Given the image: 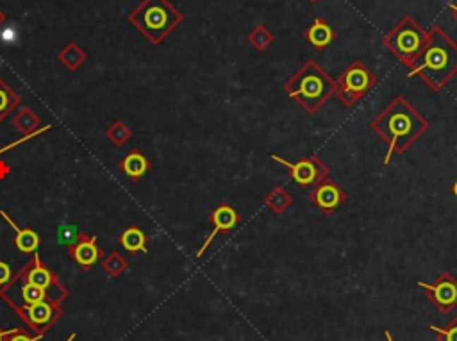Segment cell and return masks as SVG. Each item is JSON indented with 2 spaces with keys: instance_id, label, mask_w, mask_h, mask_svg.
<instances>
[{
  "instance_id": "6da1fadb",
  "label": "cell",
  "mask_w": 457,
  "mask_h": 341,
  "mask_svg": "<svg viewBox=\"0 0 457 341\" xmlns=\"http://www.w3.org/2000/svg\"><path fill=\"white\" fill-rule=\"evenodd\" d=\"M370 129L388 143V152L384 157V165H388L393 154H404L420 136L425 135V130L429 129V120L413 104H409L408 99L396 95L370 122Z\"/></svg>"
},
{
  "instance_id": "7a4b0ae2",
  "label": "cell",
  "mask_w": 457,
  "mask_h": 341,
  "mask_svg": "<svg viewBox=\"0 0 457 341\" xmlns=\"http://www.w3.org/2000/svg\"><path fill=\"white\" fill-rule=\"evenodd\" d=\"M457 75V43L434 25L427 31L425 43L408 68V77H420L429 89L441 92Z\"/></svg>"
},
{
  "instance_id": "3957f363",
  "label": "cell",
  "mask_w": 457,
  "mask_h": 341,
  "mask_svg": "<svg viewBox=\"0 0 457 341\" xmlns=\"http://www.w3.org/2000/svg\"><path fill=\"white\" fill-rule=\"evenodd\" d=\"M284 89L307 115H315L336 93V81L315 59H309L286 81Z\"/></svg>"
},
{
  "instance_id": "277c9868",
  "label": "cell",
  "mask_w": 457,
  "mask_h": 341,
  "mask_svg": "<svg viewBox=\"0 0 457 341\" xmlns=\"http://www.w3.org/2000/svg\"><path fill=\"white\" fill-rule=\"evenodd\" d=\"M183 13L168 0H143V4L130 15V22L150 39L152 45H159L183 22Z\"/></svg>"
},
{
  "instance_id": "5b68a950",
  "label": "cell",
  "mask_w": 457,
  "mask_h": 341,
  "mask_svg": "<svg viewBox=\"0 0 457 341\" xmlns=\"http://www.w3.org/2000/svg\"><path fill=\"white\" fill-rule=\"evenodd\" d=\"M427 31L413 16H404L389 32H386L382 43L398 61L404 63L406 68H411L413 61L425 43Z\"/></svg>"
},
{
  "instance_id": "8992f818",
  "label": "cell",
  "mask_w": 457,
  "mask_h": 341,
  "mask_svg": "<svg viewBox=\"0 0 457 341\" xmlns=\"http://www.w3.org/2000/svg\"><path fill=\"white\" fill-rule=\"evenodd\" d=\"M377 85V77L361 61H352L336 81V93L345 108H354Z\"/></svg>"
},
{
  "instance_id": "52a82bcc",
  "label": "cell",
  "mask_w": 457,
  "mask_h": 341,
  "mask_svg": "<svg viewBox=\"0 0 457 341\" xmlns=\"http://www.w3.org/2000/svg\"><path fill=\"white\" fill-rule=\"evenodd\" d=\"M272 161L279 163L286 168L290 179L293 180L295 185L300 188H315L318 182H322L324 179L331 177V170L329 166L322 161L320 157L311 156V157H300L297 161H286L284 157L272 154Z\"/></svg>"
},
{
  "instance_id": "ba28073f",
  "label": "cell",
  "mask_w": 457,
  "mask_h": 341,
  "mask_svg": "<svg viewBox=\"0 0 457 341\" xmlns=\"http://www.w3.org/2000/svg\"><path fill=\"white\" fill-rule=\"evenodd\" d=\"M9 307H13L18 313L20 318L29 326V329L35 330L39 336H45L47 330L63 316L61 306L57 302H52V300H42L38 304H32V306L11 304Z\"/></svg>"
},
{
  "instance_id": "9c48e42d",
  "label": "cell",
  "mask_w": 457,
  "mask_h": 341,
  "mask_svg": "<svg viewBox=\"0 0 457 341\" xmlns=\"http://www.w3.org/2000/svg\"><path fill=\"white\" fill-rule=\"evenodd\" d=\"M416 286L425 292L427 299L443 314H450L457 307V279L450 272L439 273L434 283L420 280Z\"/></svg>"
},
{
  "instance_id": "30bf717a",
  "label": "cell",
  "mask_w": 457,
  "mask_h": 341,
  "mask_svg": "<svg viewBox=\"0 0 457 341\" xmlns=\"http://www.w3.org/2000/svg\"><path fill=\"white\" fill-rule=\"evenodd\" d=\"M347 192L338 186L331 177L324 179L322 182H318L312 192L309 193V200L312 202V206L320 209L324 215L331 216L332 213H336L343 204L347 202Z\"/></svg>"
},
{
  "instance_id": "8fae6325",
  "label": "cell",
  "mask_w": 457,
  "mask_h": 341,
  "mask_svg": "<svg viewBox=\"0 0 457 341\" xmlns=\"http://www.w3.org/2000/svg\"><path fill=\"white\" fill-rule=\"evenodd\" d=\"M240 213L234 209L228 202H221L217 209H213V213L209 215V222L213 225V230L206 238V242L202 243V247L198 249L197 257H202L204 252L209 249V245L213 243V240L217 238L218 234H227L233 229H236V225L240 223Z\"/></svg>"
},
{
  "instance_id": "7c38bea8",
  "label": "cell",
  "mask_w": 457,
  "mask_h": 341,
  "mask_svg": "<svg viewBox=\"0 0 457 341\" xmlns=\"http://www.w3.org/2000/svg\"><path fill=\"white\" fill-rule=\"evenodd\" d=\"M22 273H23V279H25L27 283H31V284H35V286L42 287V290H45L49 295H50V290L66 292L65 287L61 286V283L57 280V277L54 275V273L50 272L45 265H43L42 259H39V256L36 252H35V256H32V263H27V265L22 268ZM50 299H52V295H50ZM54 302H56V300H54Z\"/></svg>"
},
{
  "instance_id": "4fadbf2b",
  "label": "cell",
  "mask_w": 457,
  "mask_h": 341,
  "mask_svg": "<svg viewBox=\"0 0 457 341\" xmlns=\"http://www.w3.org/2000/svg\"><path fill=\"white\" fill-rule=\"evenodd\" d=\"M304 38L312 49H317L318 52H324L338 38V32H336V29L332 27L327 20L318 16V18L312 20L311 25L304 31Z\"/></svg>"
},
{
  "instance_id": "5bb4252c",
  "label": "cell",
  "mask_w": 457,
  "mask_h": 341,
  "mask_svg": "<svg viewBox=\"0 0 457 341\" xmlns=\"http://www.w3.org/2000/svg\"><path fill=\"white\" fill-rule=\"evenodd\" d=\"M70 256L79 263L84 268H90L99 261L100 250L97 247L95 236H83L80 234V240L73 247H70Z\"/></svg>"
},
{
  "instance_id": "9a60e30c",
  "label": "cell",
  "mask_w": 457,
  "mask_h": 341,
  "mask_svg": "<svg viewBox=\"0 0 457 341\" xmlns=\"http://www.w3.org/2000/svg\"><path fill=\"white\" fill-rule=\"evenodd\" d=\"M11 283L18 284L20 300H22V304H16V306H32V304L42 302V300H52L45 290H42V287L35 286V284H31V283H27V280L23 279L22 270H20L15 277H11ZM11 304H15V302H9L8 306H11Z\"/></svg>"
},
{
  "instance_id": "2e32d148",
  "label": "cell",
  "mask_w": 457,
  "mask_h": 341,
  "mask_svg": "<svg viewBox=\"0 0 457 341\" xmlns=\"http://www.w3.org/2000/svg\"><path fill=\"white\" fill-rule=\"evenodd\" d=\"M0 216H2V218H4L6 222H8L9 225H11V229L15 230V234H16L15 245L18 247L20 252L35 254L36 249H38V245H39L38 234H36L32 229H18V227L15 225V222H13V220L9 218V215L6 211H0Z\"/></svg>"
},
{
  "instance_id": "e0dca14e",
  "label": "cell",
  "mask_w": 457,
  "mask_h": 341,
  "mask_svg": "<svg viewBox=\"0 0 457 341\" xmlns=\"http://www.w3.org/2000/svg\"><path fill=\"white\" fill-rule=\"evenodd\" d=\"M120 168L130 179H140L150 170V163L140 150H133V152L123 157V161L120 163Z\"/></svg>"
},
{
  "instance_id": "ac0fdd59",
  "label": "cell",
  "mask_w": 457,
  "mask_h": 341,
  "mask_svg": "<svg viewBox=\"0 0 457 341\" xmlns=\"http://www.w3.org/2000/svg\"><path fill=\"white\" fill-rule=\"evenodd\" d=\"M264 204H267V207L272 213L282 215V213L288 211L291 204H293V197H291V193L288 192L284 186H275V188H272L270 192L267 193Z\"/></svg>"
},
{
  "instance_id": "d6986e66",
  "label": "cell",
  "mask_w": 457,
  "mask_h": 341,
  "mask_svg": "<svg viewBox=\"0 0 457 341\" xmlns=\"http://www.w3.org/2000/svg\"><path fill=\"white\" fill-rule=\"evenodd\" d=\"M120 243H122V247L127 252H147V236L145 232L136 225L129 227V229L122 234Z\"/></svg>"
},
{
  "instance_id": "ffe728a7",
  "label": "cell",
  "mask_w": 457,
  "mask_h": 341,
  "mask_svg": "<svg viewBox=\"0 0 457 341\" xmlns=\"http://www.w3.org/2000/svg\"><path fill=\"white\" fill-rule=\"evenodd\" d=\"M247 42L250 43L255 50L264 52V50L274 43V35H272L270 29L264 27V25H255L247 35Z\"/></svg>"
},
{
  "instance_id": "44dd1931",
  "label": "cell",
  "mask_w": 457,
  "mask_h": 341,
  "mask_svg": "<svg viewBox=\"0 0 457 341\" xmlns=\"http://www.w3.org/2000/svg\"><path fill=\"white\" fill-rule=\"evenodd\" d=\"M20 97L15 92H11L8 85L0 79V122L18 106Z\"/></svg>"
},
{
  "instance_id": "7402d4cb",
  "label": "cell",
  "mask_w": 457,
  "mask_h": 341,
  "mask_svg": "<svg viewBox=\"0 0 457 341\" xmlns=\"http://www.w3.org/2000/svg\"><path fill=\"white\" fill-rule=\"evenodd\" d=\"M13 123H15L16 129H18L20 132H23V136H29L38 130L39 118L31 111V109H22V111L15 116Z\"/></svg>"
},
{
  "instance_id": "603a6c76",
  "label": "cell",
  "mask_w": 457,
  "mask_h": 341,
  "mask_svg": "<svg viewBox=\"0 0 457 341\" xmlns=\"http://www.w3.org/2000/svg\"><path fill=\"white\" fill-rule=\"evenodd\" d=\"M127 266H129L127 265V261L116 252H113L106 261H104V270H106L111 277H120L123 272H126Z\"/></svg>"
},
{
  "instance_id": "cb8c5ba5",
  "label": "cell",
  "mask_w": 457,
  "mask_h": 341,
  "mask_svg": "<svg viewBox=\"0 0 457 341\" xmlns=\"http://www.w3.org/2000/svg\"><path fill=\"white\" fill-rule=\"evenodd\" d=\"M80 240V232L75 225H61L57 229V243L65 247H73Z\"/></svg>"
},
{
  "instance_id": "d4e9b609",
  "label": "cell",
  "mask_w": 457,
  "mask_h": 341,
  "mask_svg": "<svg viewBox=\"0 0 457 341\" xmlns=\"http://www.w3.org/2000/svg\"><path fill=\"white\" fill-rule=\"evenodd\" d=\"M107 138H109L111 143L120 147L130 138V129L126 125V123L116 122L114 125L109 127V130H107Z\"/></svg>"
},
{
  "instance_id": "484cf974",
  "label": "cell",
  "mask_w": 457,
  "mask_h": 341,
  "mask_svg": "<svg viewBox=\"0 0 457 341\" xmlns=\"http://www.w3.org/2000/svg\"><path fill=\"white\" fill-rule=\"evenodd\" d=\"M429 329L438 336V341H457V316H453L445 327L431 326Z\"/></svg>"
},
{
  "instance_id": "4316f807",
  "label": "cell",
  "mask_w": 457,
  "mask_h": 341,
  "mask_svg": "<svg viewBox=\"0 0 457 341\" xmlns=\"http://www.w3.org/2000/svg\"><path fill=\"white\" fill-rule=\"evenodd\" d=\"M49 129H52V127H50V125H45V127H43V129H38V130H36V132H32V135L23 136V138H22V140H18V142L11 143V145H8V147H4V149H0V156H2V154H4V152H8V150L15 149V147H20V145H22V143H27V142H29V140H31V138H35V136L42 135V132H45V130H49ZM8 173H9V168H8V166L2 165V163H0V179H4V177L8 175Z\"/></svg>"
},
{
  "instance_id": "83f0119b",
  "label": "cell",
  "mask_w": 457,
  "mask_h": 341,
  "mask_svg": "<svg viewBox=\"0 0 457 341\" xmlns=\"http://www.w3.org/2000/svg\"><path fill=\"white\" fill-rule=\"evenodd\" d=\"M61 59H63V63L68 66V68L73 70L79 66L80 61H83V54H80L79 50H77L75 45H70L68 49H66L65 52L61 54Z\"/></svg>"
},
{
  "instance_id": "f1b7e54d",
  "label": "cell",
  "mask_w": 457,
  "mask_h": 341,
  "mask_svg": "<svg viewBox=\"0 0 457 341\" xmlns=\"http://www.w3.org/2000/svg\"><path fill=\"white\" fill-rule=\"evenodd\" d=\"M43 336H29V333H27L25 329L20 330V333H15L11 334V336L6 337V341H42Z\"/></svg>"
},
{
  "instance_id": "f546056e",
  "label": "cell",
  "mask_w": 457,
  "mask_h": 341,
  "mask_svg": "<svg viewBox=\"0 0 457 341\" xmlns=\"http://www.w3.org/2000/svg\"><path fill=\"white\" fill-rule=\"evenodd\" d=\"M13 273H11V268H9L8 265H6L4 261H0V287L6 286V284L11 280Z\"/></svg>"
},
{
  "instance_id": "4dcf8cb0",
  "label": "cell",
  "mask_w": 457,
  "mask_h": 341,
  "mask_svg": "<svg viewBox=\"0 0 457 341\" xmlns=\"http://www.w3.org/2000/svg\"><path fill=\"white\" fill-rule=\"evenodd\" d=\"M0 39L4 43H15L16 39V31L13 27H8L2 31V35H0Z\"/></svg>"
},
{
  "instance_id": "1f68e13d",
  "label": "cell",
  "mask_w": 457,
  "mask_h": 341,
  "mask_svg": "<svg viewBox=\"0 0 457 341\" xmlns=\"http://www.w3.org/2000/svg\"><path fill=\"white\" fill-rule=\"evenodd\" d=\"M20 330H23V329H20V327H15V329H8V330L0 329V341H6V337L11 336V334H15V333H20Z\"/></svg>"
},
{
  "instance_id": "d6a6232c",
  "label": "cell",
  "mask_w": 457,
  "mask_h": 341,
  "mask_svg": "<svg viewBox=\"0 0 457 341\" xmlns=\"http://www.w3.org/2000/svg\"><path fill=\"white\" fill-rule=\"evenodd\" d=\"M449 9H450V11H452V16H453V20H456V22H457V4H452V6H449Z\"/></svg>"
},
{
  "instance_id": "836d02e7",
  "label": "cell",
  "mask_w": 457,
  "mask_h": 341,
  "mask_svg": "<svg viewBox=\"0 0 457 341\" xmlns=\"http://www.w3.org/2000/svg\"><path fill=\"white\" fill-rule=\"evenodd\" d=\"M450 192H452V195L457 199V180H456V182H453L452 186H450Z\"/></svg>"
},
{
  "instance_id": "e575fe53",
  "label": "cell",
  "mask_w": 457,
  "mask_h": 341,
  "mask_svg": "<svg viewBox=\"0 0 457 341\" xmlns=\"http://www.w3.org/2000/svg\"><path fill=\"white\" fill-rule=\"evenodd\" d=\"M384 336H386V340H388V341H395V340H393V336H391V333H389V330H384Z\"/></svg>"
},
{
  "instance_id": "d590c367",
  "label": "cell",
  "mask_w": 457,
  "mask_h": 341,
  "mask_svg": "<svg viewBox=\"0 0 457 341\" xmlns=\"http://www.w3.org/2000/svg\"><path fill=\"white\" fill-rule=\"evenodd\" d=\"M77 340V334H72V336L66 337V341H75Z\"/></svg>"
},
{
  "instance_id": "8d00e7d4",
  "label": "cell",
  "mask_w": 457,
  "mask_h": 341,
  "mask_svg": "<svg viewBox=\"0 0 457 341\" xmlns=\"http://www.w3.org/2000/svg\"><path fill=\"white\" fill-rule=\"evenodd\" d=\"M4 22V15H2V13H0V23Z\"/></svg>"
},
{
  "instance_id": "74e56055",
  "label": "cell",
  "mask_w": 457,
  "mask_h": 341,
  "mask_svg": "<svg viewBox=\"0 0 457 341\" xmlns=\"http://www.w3.org/2000/svg\"><path fill=\"white\" fill-rule=\"evenodd\" d=\"M309 2H318V0H309Z\"/></svg>"
}]
</instances>
